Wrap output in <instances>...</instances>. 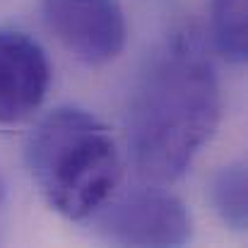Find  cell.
Instances as JSON below:
<instances>
[{
    "label": "cell",
    "instance_id": "obj_5",
    "mask_svg": "<svg viewBox=\"0 0 248 248\" xmlns=\"http://www.w3.org/2000/svg\"><path fill=\"white\" fill-rule=\"evenodd\" d=\"M51 65L44 48L27 34L0 29V123L27 121L46 99Z\"/></svg>",
    "mask_w": 248,
    "mask_h": 248
},
{
    "label": "cell",
    "instance_id": "obj_1",
    "mask_svg": "<svg viewBox=\"0 0 248 248\" xmlns=\"http://www.w3.org/2000/svg\"><path fill=\"white\" fill-rule=\"evenodd\" d=\"M222 92L193 34H176L150 58L128 111V145L150 183L176 181L217 130Z\"/></svg>",
    "mask_w": 248,
    "mask_h": 248
},
{
    "label": "cell",
    "instance_id": "obj_3",
    "mask_svg": "<svg viewBox=\"0 0 248 248\" xmlns=\"http://www.w3.org/2000/svg\"><path fill=\"white\" fill-rule=\"evenodd\" d=\"M96 232L118 246L178 248L190 241V215L186 205L162 190H135L106 200L94 212Z\"/></svg>",
    "mask_w": 248,
    "mask_h": 248
},
{
    "label": "cell",
    "instance_id": "obj_7",
    "mask_svg": "<svg viewBox=\"0 0 248 248\" xmlns=\"http://www.w3.org/2000/svg\"><path fill=\"white\" fill-rule=\"evenodd\" d=\"M210 202L219 219L236 229L244 232L248 224V178L246 166L241 162L229 166H222L212 178H210Z\"/></svg>",
    "mask_w": 248,
    "mask_h": 248
},
{
    "label": "cell",
    "instance_id": "obj_2",
    "mask_svg": "<svg viewBox=\"0 0 248 248\" xmlns=\"http://www.w3.org/2000/svg\"><path fill=\"white\" fill-rule=\"evenodd\" d=\"M27 169L44 200L68 219L92 217L121 181V150L89 111L58 106L27 138Z\"/></svg>",
    "mask_w": 248,
    "mask_h": 248
},
{
    "label": "cell",
    "instance_id": "obj_4",
    "mask_svg": "<svg viewBox=\"0 0 248 248\" xmlns=\"http://www.w3.org/2000/svg\"><path fill=\"white\" fill-rule=\"evenodd\" d=\"M46 27L63 48L89 68L121 56L128 24L118 0H41Z\"/></svg>",
    "mask_w": 248,
    "mask_h": 248
},
{
    "label": "cell",
    "instance_id": "obj_6",
    "mask_svg": "<svg viewBox=\"0 0 248 248\" xmlns=\"http://www.w3.org/2000/svg\"><path fill=\"white\" fill-rule=\"evenodd\" d=\"M210 27L215 48L234 65L248 58V17L246 0H212Z\"/></svg>",
    "mask_w": 248,
    "mask_h": 248
}]
</instances>
